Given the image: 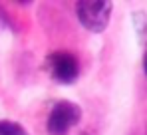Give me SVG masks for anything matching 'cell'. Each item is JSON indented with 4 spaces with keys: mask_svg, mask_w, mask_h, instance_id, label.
<instances>
[{
    "mask_svg": "<svg viewBox=\"0 0 147 135\" xmlns=\"http://www.w3.org/2000/svg\"><path fill=\"white\" fill-rule=\"evenodd\" d=\"M143 70H145V74H147V54H145V58H143Z\"/></svg>",
    "mask_w": 147,
    "mask_h": 135,
    "instance_id": "cell-6",
    "label": "cell"
},
{
    "mask_svg": "<svg viewBox=\"0 0 147 135\" xmlns=\"http://www.w3.org/2000/svg\"><path fill=\"white\" fill-rule=\"evenodd\" d=\"M82 119V109L72 101H58L48 115L46 129L50 135H66Z\"/></svg>",
    "mask_w": 147,
    "mask_h": 135,
    "instance_id": "cell-2",
    "label": "cell"
},
{
    "mask_svg": "<svg viewBox=\"0 0 147 135\" xmlns=\"http://www.w3.org/2000/svg\"><path fill=\"white\" fill-rule=\"evenodd\" d=\"M46 64H48V72L52 74V78L60 84H74L80 76V62L70 52L50 54Z\"/></svg>",
    "mask_w": 147,
    "mask_h": 135,
    "instance_id": "cell-3",
    "label": "cell"
},
{
    "mask_svg": "<svg viewBox=\"0 0 147 135\" xmlns=\"http://www.w3.org/2000/svg\"><path fill=\"white\" fill-rule=\"evenodd\" d=\"M111 2L107 0H82L78 2V18L90 32H101L109 22Z\"/></svg>",
    "mask_w": 147,
    "mask_h": 135,
    "instance_id": "cell-1",
    "label": "cell"
},
{
    "mask_svg": "<svg viewBox=\"0 0 147 135\" xmlns=\"http://www.w3.org/2000/svg\"><path fill=\"white\" fill-rule=\"evenodd\" d=\"M0 135H28L20 123L14 121H0Z\"/></svg>",
    "mask_w": 147,
    "mask_h": 135,
    "instance_id": "cell-4",
    "label": "cell"
},
{
    "mask_svg": "<svg viewBox=\"0 0 147 135\" xmlns=\"http://www.w3.org/2000/svg\"><path fill=\"white\" fill-rule=\"evenodd\" d=\"M135 28H137L141 42H147V14H143V12L135 14Z\"/></svg>",
    "mask_w": 147,
    "mask_h": 135,
    "instance_id": "cell-5",
    "label": "cell"
}]
</instances>
